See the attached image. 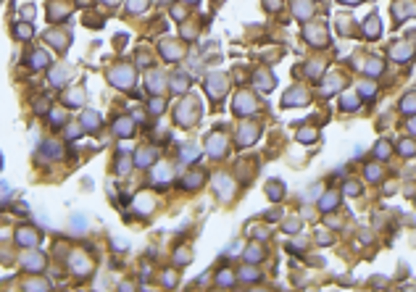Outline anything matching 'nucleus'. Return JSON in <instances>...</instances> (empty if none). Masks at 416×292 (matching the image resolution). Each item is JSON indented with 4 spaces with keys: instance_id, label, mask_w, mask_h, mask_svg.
<instances>
[{
    "instance_id": "f257e3e1",
    "label": "nucleus",
    "mask_w": 416,
    "mask_h": 292,
    "mask_svg": "<svg viewBox=\"0 0 416 292\" xmlns=\"http://www.w3.org/2000/svg\"><path fill=\"white\" fill-rule=\"evenodd\" d=\"M224 90H227V77L224 74H211L206 79V93L214 100H219L221 95H224Z\"/></svg>"
},
{
    "instance_id": "f03ea898",
    "label": "nucleus",
    "mask_w": 416,
    "mask_h": 292,
    "mask_svg": "<svg viewBox=\"0 0 416 292\" xmlns=\"http://www.w3.org/2000/svg\"><path fill=\"white\" fill-rule=\"evenodd\" d=\"M195 118H198V103L195 100H184L179 105V111H177V121L179 124H192Z\"/></svg>"
},
{
    "instance_id": "7ed1b4c3",
    "label": "nucleus",
    "mask_w": 416,
    "mask_h": 292,
    "mask_svg": "<svg viewBox=\"0 0 416 292\" xmlns=\"http://www.w3.org/2000/svg\"><path fill=\"white\" fill-rule=\"evenodd\" d=\"M111 82H114L116 87L127 90V87H132V82H135V71L132 69H114L111 71Z\"/></svg>"
},
{
    "instance_id": "20e7f679",
    "label": "nucleus",
    "mask_w": 416,
    "mask_h": 292,
    "mask_svg": "<svg viewBox=\"0 0 416 292\" xmlns=\"http://www.w3.org/2000/svg\"><path fill=\"white\" fill-rule=\"evenodd\" d=\"M256 111V100L251 93H240L237 100H235V113L240 116H248V113H253Z\"/></svg>"
},
{
    "instance_id": "39448f33",
    "label": "nucleus",
    "mask_w": 416,
    "mask_h": 292,
    "mask_svg": "<svg viewBox=\"0 0 416 292\" xmlns=\"http://www.w3.org/2000/svg\"><path fill=\"white\" fill-rule=\"evenodd\" d=\"M306 40L316 42L319 48H321V45H327V29H324V24H308V26H306Z\"/></svg>"
},
{
    "instance_id": "423d86ee",
    "label": "nucleus",
    "mask_w": 416,
    "mask_h": 292,
    "mask_svg": "<svg viewBox=\"0 0 416 292\" xmlns=\"http://www.w3.org/2000/svg\"><path fill=\"white\" fill-rule=\"evenodd\" d=\"M206 145H208V153H211V156H214V158H219V156H224L227 140H224V137H221V134H211Z\"/></svg>"
},
{
    "instance_id": "0eeeda50",
    "label": "nucleus",
    "mask_w": 416,
    "mask_h": 292,
    "mask_svg": "<svg viewBox=\"0 0 416 292\" xmlns=\"http://www.w3.org/2000/svg\"><path fill=\"white\" fill-rule=\"evenodd\" d=\"M214 187H216V193H219L221 197H229V195H232V190H235L232 179H229L227 174H219V177L214 179Z\"/></svg>"
},
{
    "instance_id": "6e6552de",
    "label": "nucleus",
    "mask_w": 416,
    "mask_h": 292,
    "mask_svg": "<svg viewBox=\"0 0 416 292\" xmlns=\"http://www.w3.org/2000/svg\"><path fill=\"white\" fill-rule=\"evenodd\" d=\"M37 240H40V234H37L34 229H29V226H24V229L16 232V242L18 245H26V248H29V245H37Z\"/></svg>"
},
{
    "instance_id": "1a4fd4ad",
    "label": "nucleus",
    "mask_w": 416,
    "mask_h": 292,
    "mask_svg": "<svg viewBox=\"0 0 416 292\" xmlns=\"http://www.w3.org/2000/svg\"><path fill=\"white\" fill-rule=\"evenodd\" d=\"M311 11H313V3H308V0H292V13L298 19H308Z\"/></svg>"
},
{
    "instance_id": "9d476101",
    "label": "nucleus",
    "mask_w": 416,
    "mask_h": 292,
    "mask_svg": "<svg viewBox=\"0 0 416 292\" xmlns=\"http://www.w3.org/2000/svg\"><path fill=\"white\" fill-rule=\"evenodd\" d=\"M114 132H116V137H132L135 134L132 118H119V121L114 124Z\"/></svg>"
},
{
    "instance_id": "9b49d317",
    "label": "nucleus",
    "mask_w": 416,
    "mask_h": 292,
    "mask_svg": "<svg viewBox=\"0 0 416 292\" xmlns=\"http://www.w3.org/2000/svg\"><path fill=\"white\" fill-rule=\"evenodd\" d=\"M364 29H366V37H369V40L380 37V34H382V26H380V16H369Z\"/></svg>"
},
{
    "instance_id": "f8f14e48",
    "label": "nucleus",
    "mask_w": 416,
    "mask_h": 292,
    "mask_svg": "<svg viewBox=\"0 0 416 292\" xmlns=\"http://www.w3.org/2000/svg\"><path fill=\"white\" fill-rule=\"evenodd\" d=\"M258 140V126H243V129H240V145H251V142H256Z\"/></svg>"
},
{
    "instance_id": "ddd939ff",
    "label": "nucleus",
    "mask_w": 416,
    "mask_h": 292,
    "mask_svg": "<svg viewBox=\"0 0 416 292\" xmlns=\"http://www.w3.org/2000/svg\"><path fill=\"white\" fill-rule=\"evenodd\" d=\"M153 161H155V150H153V148H142V150L135 156V163H137V166H150Z\"/></svg>"
},
{
    "instance_id": "4468645a",
    "label": "nucleus",
    "mask_w": 416,
    "mask_h": 292,
    "mask_svg": "<svg viewBox=\"0 0 416 292\" xmlns=\"http://www.w3.org/2000/svg\"><path fill=\"white\" fill-rule=\"evenodd\" d=\"M414 56V48H411V45H395V48H393V58L395 61H409Z\"/></svg>"
},
{
    "instance_id": "2eb2a0df",
    "label": "nucleus",
    "mask_w": 416,
    "mask_h": 292,
    "mask_svg": "<svg viewBox=\"0 0 416 292\" xmlns=\"http://www.w3.org/2000/svg\"><path fill=\"white\" fill-rule=\"evenodd\" d=\"M71 263H74V271H77V274H90L92 271V263L87 258H82V255H74Z\"/></svg>"
},
{
    "instance_id": "dca6fc26",
    "label": "nucleus",
    "mask_w": 416,
    "mask_h": 292,
    "mask_svg": "<svg viewBox=\"0 0 416 292\" xmlns=\"http://www.w3.org/2000/svg\"><path fill=\"white\" fill-rule=\"evenodd\" d=\"M340 203V195L337 193H327L324 197H321V211H332V208H337Z\"/></svg>"
},
{
    "instance_id": "f3484780",
    "label": "nucleus",
    "mask_w": 416,
    "mask_h": 292,
    "mask_svg": "<svg viewBox=\"0 0 416 292\" xmlns=\"http://www.w3.org/2000/svg\"><path fill=\"white\" fill-rule=\"evenodd\" d=\"M401 111H403V113H416V93L406 95V97L401 100Z\"/></svg>"
},
{
    "instance_id": "a211bd4d",
    "label": "nucleus",
    "mask_w": 416,
    "mask_h": 292,
    "mask_svg": "<svg viewBox=\"0 0 416 292\" xmlns=\"http://www.w3.org/2000/svg\"><path fill=\"white\" fill-rule=\"evenodd\" d=\"M306 100H308V95L306 93H303V90H295V93H287V95H284V103H306Z\"/></svg>"
},
{
    "instance_id": "6ab92c4d",
    "label": "nucleus",
    "mask_w": 416,
    "mask_h": 292,
    "mask_svg": "<svg viewBox=\"0 0 416 292\" xmlns=\"http://www.w3.org/2000/svg\"><path fill=\"white\" fill-rule=\"evenodd\" d=\"M343 108H345V111H356V108H358V95L356 93H345L343 95Z\"/></svg>"
},
{
    "instance_id": "aec40b11",
    "label": "nucleus",
    "mask_w": 416,
    "mask_h": 292,
    "mask_svg": "<svg viewBox=\"0 0 416 292\" xmlns=\"http://www.w3.org/2000/svg\"><path fill=\"white\" fill-rule=\"evenodd\" d=\"M45 66H48V53L37 50L32 56V69H45Z\"/></svg>"
},
{
    "instance_id": "412c9836",
    "label": "nucleus",
    "mask_w": 416,
    "mask_h": 292,
    "mask_svg": "<svg viewBox=\"0 0 416 292\" xmlns=\"http://www.w3.org/2000/svg\"><path fill=\"white\" fill-rule=\"evenodd\" d=\"M163 56L171 58V61H177L182 56V48H174V42H163Z\"/></svg>"
},
{
    "instance_id": "4be33fe9",
    "label": "nucleus",
    "mask_w": 416,
    "mask_h": 292,
    "mask_svg": "<svg viewBox=\"0 0 416 292\" xmlns=\"http://www.w3.org/2000/svg\"><path fill=\"white\" fill-rule=\"evenodd\" d=\"M187 85H190V79L184 77V74H179V77H174L171 90H174V93H184V90H187Z\"/></svg>"
},
{
    "instance_id": "5701e85b",
    "label": "nucleus",
    "mask_w": 416,
    "mask_h": 292,
    "mask_svg": "<svg viewBox=\"0 0 416 292\" xmlns=\"http://www.w3.org/2000/svg\"><path fill=\"white\" fill-rule=\"evenodd\" d=\"M390 148H393V145L387 142V140H382L380 145H377V150H374V153H377V158H382V161H385V158H390V153H393Z\"/></svg>"
},
{
    "instance_id": "b1692460",
    "label": "nucleus",
    "mask_w": 416,
    "mask_h": 292,
    "mask_svg": "<svg viewBox=\"0 0 416 292\" xmlns=\"http://www.w3.org/2000/svg\"><path fill=\"white\" fill-rule=\"evenodd\" d=\"M266 193H269L272 200H279L282 197V185L279 182H269V185H266Z\"/></svg>"
},
{
    "instance_id": "393cba45",
    "label": "nucleus",
    "mask_w": 416,
    "mask_h": 292,
    "mask_svg": "<svg viewBox=\"0 0 416 292\" xmlns=\"http://www.w3.org/2000/svg\"><path fill=\"white\" fill-rule=\"evenodd\" d=\"M245 258H248V261H253V263H258V261L264 258V250L258 248V245H253V248H248V250H245Z\"/></svg>"
},
{
    "instance_id": "a878e982",
    "label": "nucleus",
    "mask_w": 416,
    "mask_h": 292,
    "mask_svg": "<svg viewBox=\"0 0 416 292\" xmlns=\"http://www.w3.org/2000/svg\"><path fill=\"white\" fill-rule=\"evenodd\" d=\"M337 85H343V79H340V77H329V79H327V85H324V90H321V93H324V95L335 93V90H340Z\"/></svg>"
},
{
    "instance_id": "bb28decb",
    "label": "nucleus",
    "mask_w": 416,
    "mask_h": 292,
    "mask_svg": "<svg viewBox=\"0 0 416 292\" xmlns=\"http://www.w3.org/2000/svg\"><path fill=\"white\" fill-rule=\"evenodd\" d=\"M82 121H85V124L90 126V129H95V126L100 124V118H98V113H92V111H85V113H82Z\"/></svg>"
},
{
    "instance_id": "cd10ccee",
    "label": "nucleus",
    "mask_w": 416,
    "mask_h": 292,
    "mask_svg": "<svg viewBox=\"0 0 416 292\" xmlns=\"http://www.w3.org/2000/svg\"><path fill=\"white\" fill-rule=\"evenodd\" d=\"M240 279H243V282H258V271L251 269V266H245L243 271H240Z\"/></svg>"
},
{
    "instance_id": "c85d7f7f",
    "label": "nucleus",
    "mask_w": 416,
    "mask_h": 292,
    "mask_svg": "<svg viewBox=\"0 0 416 292\" xmlns=\"http://www.w3.org/2000/svg\"><path fill=\"white\" fill-rule=\"evenodd\" d=\"M127 8H129L132 13H140V11H145V8H147V0H129Z\"/></svg>"
},
{
    "instance_id": "c756f323",
    "label": "nucleus",
    "mask_w": 416,
    "mask_h": 292,
    "mask_svg": "<svg viewBox=\"0 0 416 292\" xmlns=\"http://www.w3.org/2000/svg\"><path fill=\"white\" fill-rule=\"evenodd\" d=\"M401 153H403L406 158H411L414 153H416V142H414V140H406V142H401Z\"/></svg>"
},
{
    "instance_id": "7c9ffc66",
    "label": "nucleus",
    "mask_w": 416,
    "mask_h": 292,
    "mask_svg": "<svg viewBox=\"0 0 416 292\" xmlns=\"http://www.w3.org/2000/svg\"><path fill=\"white\" fill-rule=\"evenodd\" d=\"M366 74H372V77L382 74V61H369L366 63Z\"/></svg>"
},
{
    "instance_id": "2f4dec72",
    "label": "nucleus",
    "mask_w": 416,
    "mask_h": 292,
    "mask_svg": "<svg viewBox=\"0 0 416 292\" xmlns=\"http://www.w3.org/2000/svg\"><path fill=\"white\" fill-rule=\"evenodd\" d=\"M366 179L380 182V179H382V169H380V166H366Z\"/></svg>"
},
{
    "instance_id": "473e14b6",
    "label": "nucleus",
    "mask_w": 416,
    "mask_h": 292,
    "mask_svg": "<svg viewBox=\"0 0 416 292\" xmlns=\"http://www.w3.org/2000/svg\"><path fill=\"white\" fill-rule=\"evenodd\" d=\"M21 263H24V266H26V269H34V271H37V269H42V266H45V261H42V255H40V258H24Z\"/></svg>"
},
{
    "instance_id": "72a5a7b5",
    "label": "nucleus",
    "mask_w": 416,
    "mask_h": 292,
    "mask_svg": "<svg viewBox=\"0 0 416 292\" xmlns=\"http://www.w3.org/2000/svg\"><path fill=\"white\" fill-rule=\"evenodd\" d=\"M182 158H184V161H195V158H200V153L195 150V145H190V148L182 150Z\"/></svg>"
},
{
    "instance_id": "f704fd0d",
    "label": "nucleus",
    "mask_w": 416,
    "mask_h": 292,
    "mask_svg": "<svg viewBox=\"0 0 416 292\" xmlns=\"http://www.w3.org/2000/svg\"><path fill=\"white\" fill-rule=\"evenodd\" d=\"M345 195H361V185L358 182H345Z\"/></svg>"
},
{
    "instance_id": "c9c22d12",
    "label": "nucleus",
    "mask_w": 416,
    "mask_h": 292,
    "mask_svg": "<svg viewBox=\"0 0 416 292\" xmlns=\"http://www.w3.org/2000/svg\"><path fill=\"white\" fill-rule=\"evenodd\" d=\"M150 90H153V93H161V90H163V79L158 74H150Z\"/></svg>"
},
{
    "instance_id": "e433bc0d",
    "label": "nucleus",
    "mask_w": 416,
    "mask_h": 292,
    "mask_svg": "<svg viewBox=\"0 0 416 292\" xmlns=\"http://www.w3.org/2000/svg\"><path fill=\"white\" fill-rule=\"evenodd\" d=\"M232 282H235L232 271H219V285H232Z\"/></svg>"
},
{
    "instance_id": "4c0bfd02",
    "label": "nucleus",
    "mask_w": 416,
    "mask_h": 292,
    "mask_svg": "<svg viewBox=\"0 0 416 292\" xmlns=\"http://www.w3.org/2000/svg\"><path fill=\"white\" fill-rule=\"evenodd\" d=\"M155 179H158V182H163V179L169 182V179H171V169H169V166H161L158 171H155Z\"/></svg>"
},
{
    "instance_id": "58836bf2",
    "label": "nucleus",
    "mask_w": 416,
    "mask_h": 292,
    "mask_svg": "<svg viewBox=\"0 0 416 292\" xmlns=\"http://www.w3.org/2000/svg\"><path fill=\"white\" fill-rule=\"evenodd\" d=\"M200 182H203V174H198V171H195L190 179H184V187H200Z\"/></svg>"
},
{
    "instance_id": "ea45409f",
    "label": "nucleus",
    "mask_w": 416,
    "mask_h": 292,
    "mask_svg": "<svg viewBox=\"0 0 416 292\" xmlns=\"http://www.w3.org/2000/svg\"><path fill=\"white\" fill-rule=\"evenodd\" d=\"M50 79H53V85H61V82H63V79H66V71H63V69H55Z\"/></svg>"
},
{
    "instance_id": "a19ab883",
    "label": "nucleus",
    "mask_w": 416,
    "mask_h": 292,
    "mask_svg": "<svg viewBox=\"0 0 416 292\" xmlns=\"http://www.w3.org/2000/svg\"><path fill=\"white\" fill-rule=\"evenodd\" d=\"M16 34H18V37H29V34H32V29H29V26H26V24H21V26H16Z\"/></svg>"
},
{
    "instance_id": "79ce46f5",
    "label": "nucleus",
    "mask_w": 416,
    "mask_h": 292,
    "mask_svg": "<svg viewBox=\"0 0 416 292\" xmlns=\"http://www.w3.org/2000/svg\"><path fill=\"white\" fill-rule=\"evenodd\" d=\"M313 137H316V132H311V129H306V132H300L298 134V140H303V142H311Z\"/></svg>"
},
{
    "instance_id": "37998d69",
    "label": "nucleus",
    "mask_w": 416,
    "mask_h": 292,
    "mask_svg": "<svg viewBox=\"0 0 416 292\" xmlns=\"http://www.w3.org/2000/svg\"><path fill=\"white\" fill-rule=\"evenodd\" d=\"M150 111H153V113H161V111H163V100H153V103H150Z\"/></svg>"
},
{
    "instance_id": "c03bdc74",
    "label": "nucleus",
    "mask_w": 416,
    "mask_h": 292,
    "mask_svg": "<svg viewBox=\"0 0 416 292\" xmlns=\"http://www.w3.org/2000/svg\"><path fill=\"white\" fill-rule=\"evenodd\" d=\"M361 93H364L366 97H372V95H374V85H369V82H366V85H361Z\"/></svg>"
},
{
    "instance_id": "a18cd8bd",
    "label": "nucleus",
    "mask_w": 416,
    "mask_h": 292,
    "mask_svg": "<svg viewBox=\"0 0 416 292\" xmlns=\"http://www.w3.org/2000/svg\"><path fill=\"white\" fill-rule=\"evenodd\" d=\"M184 261H190V253H184V250H177V263H184Z\"/></svg>"
},
{
    "instance_id": "49530a36",
    "label": "nucleus",
    "mask_w": 416,
    "mask_h": 292,
    "mask_svg": "<svg viewBox=\"0 0 416 292\" xmlns=\"http://www.w3.org/2000/svg\"><path fill=\"white\" fill-rule=\"evenodd\" d=\"M282 3H279V0H266V8H272V11H277V8H279Z\"/></svg>"
},
{
    "instance_id": "de8ad7c7",
    "label": "nucleus",
    "mask_w": 416,
    "mask_h": 292,
    "mask_svg": "<svg viewBox=\"0 0 416 292\" xmlns=\"http://www.w3.org/2000/svg\"><path fill=\"white\" fill-rule=\"evenodd\" d=\"M284 229H287V232H295V229H298V221H287V224H284Z\"/></svg>"
},
{
    "instance_id": "09e8293b",
    "label": "nucleus",
    "mask_w": 416,
    "mask_h": 292,
    "mask_svg": "<svg viewBox=\"0 0 416 292\" xmlns=\"http://www.w3.org/2000/svg\"><path fill=\"white\" fill-rule=\"evenodd\" d=\"M340 3H345V5H361L364 0H340Z\"/></svg>"
},
{
    "instance_id": "8fccbe9b",
    "label": "nucleus",
    "mask_w": 416,
    "mask_h": 292,
    "mask_svg": "<svg viewBox=\"0 0 416 292\" xmlns=\"http://www.w3.org/2000/svg\"><path fill=\"white\" fill-rule=\"evenodd\" d=\"M53 121H55V124H61V121H63V113L55 111V113H53Z\"/></svg>"
},
{
    "instance_id": "3c124183",
    "label": "nucleus",
    "mask_w": 416,
    "mask_h": 292,
    "mask_svg": "<svg viewBox=\"0 0 416 292\" xmlns=\"http://www.w3.org/2000/svg\"><path fill=\"white\" fill-rule=\"evenodd\" d=\"M409 129H411V134H416V118H414V121L409 124Z\"/></svg>"
},
{
    "instance_id": "603ef678",
    "label": "nucleus",
    "mask_w": 416,
    "mask_h": 292,
    "mask_svg": "<svg viewBox=\"0 0 416 292\" xmlns=\"http://www.w3.org/2000/svg\"><path fill=\"white\" fill-rule=\"evenodd\" d=\"M182 3H198V0H182Z\"/></svg>"
},
{
    "instance_id": "864d4df0",
    "label": "nucleus",
    "mask_w": 416,
    "mask_h": 292,
    "mask_svg": "<svg viewBox=\"0 0 416 292\" xmlns=\"http://www.w3.org/2000/svg\"><path fill=\"white\" fill-rule=\"evenodd\" d=\"M114 3H116V0H108V5H114Z\"/></svg>"
}]
</instances>
